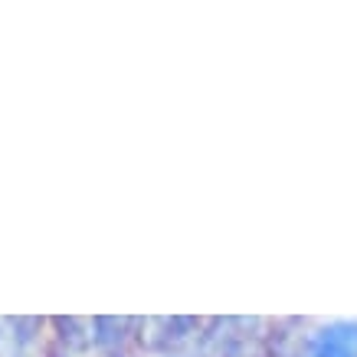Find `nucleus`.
I'll use <instances>...</instances> for the list:
<instances>
[{
  "label": "nucleus",
  "instance_id": "3",
  "mask_svg": "<svg viewBox=\"0 0 357 357\" xmlns=\"http://www.w3.org/2000/svg\"><path fill=\"white\" fill-rule=\"evenodd\" d=\"M135 325L131 318H96V341L105 347H115L125 341V331Z\"/></svg>",
  "mask_w": 357,
  "mask_h": 357
},
{
  "label": "nucleus",
  "instance_id": "2",
  "mask_svg": "<svg viewBox=\"0 0 357 357\" xmlns=\"http://www.w3.org/2000/svg\"><path fill=\"white\" fill-rule=\"evenodd\" d=\"M56 328L63 331V341L73 347H86L96 341V321H82V318H56Z\"/></svg>",
  "mask_w": 357,
  "mask_h": 357
},
{
  "label": "nucleus",
  "instance_id": "1",
  "mask_svg": "<svg viewBox=\"0 0 357 357\" xmlns=\"http://www.w3.org/2000/svg\"><path fill=\"white\" fill-rule=\"evenodd\" d=\"M305 357H357V321H335L308 341Z\"/></svg>",
  "mask_w": 357,
  "mask_h": 357
},
{
  "label": "nucleus",
  "instance_id": "4",
  "mask_svg": "<svg viewBox=\"0 0 357 357\" xmlns=\"http://www.w3.org/2000/svg\"><path fill=\"white\" fill-rule=\"evenodd\" d=\"M223 357H262V351L252 344V341H246V337H243V341H233V344L227 347V354H223Z\"/></svg>",
  "mask_w": 357,
  "mask_h": 357
}]
</instances>
